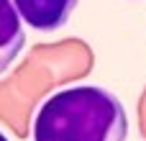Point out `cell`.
<instances>
[{
    "mask_svg": "<svg viewBox=\"0 0 146 141\" xmlns=\"http://www.w3.org/2000/svg\"><path fill=\"white\" fill-rule=\"evenodd\" d=\"M33 141H126L123 100L103 85H69L54 90L33 113Z\"/></svg>",
    "mask_w": 146,
    "mask_h": 141,
    "instance_id": "cell-1",
    "label": "cell"
},
{
    "mask_svg": "<svg viewBox=\"0 0 146 141\" xmlns=\"http://www.w3.org/2000/svg\"><path fill=\"white\" fill-rule=\"evenodd\" d=\"M18 18L33 31L51 33L69 23L80 0H10Z\"/></svg>",
    "mask_w": 146,
    "mask_h": 141,
    "instance_id": "cell-2",
    "label": "cell"
},
{
    "mask_svg": "<svg viewBox=\"0 0 146 141\" xmlns=\"http://www.w3.org/2000/svg\"><path fill=\"white\" fill-rule=\"evenodd\" d=\"M26 49V33L10 0H0V74Z\"/></svg>",
    "mask_w": 146,
    "mask_h": 141,
    "instance_id": "cell-3",
    "label": "cell"
},
{
    "mask_svg": "<svg viewBox=\"0 0 146 141\" xmlns=\"http://www.w3.org/2000/svg\"><path fill=\"white\" fill-rule=\"evenodd\" d=\"M0 141H10V139H8V134H5V131H0Z\"/></svg>",
    "mask_w": 146,
    "mask_h": 141,
    "instance_id": "cell-4",
    "label": "cell"
}]
</instances>
